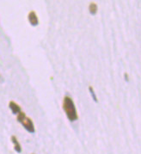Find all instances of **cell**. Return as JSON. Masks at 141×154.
I'll return each mask as SVG.
<instances>
[{
  "label": "cell",
  "mask_w": 141,
  "mask_h": 154,
  "mask_svg": "<svg viewBox=\"0 0 141 154\" xmlns=\"http://www.w3.org/2000/svg\"><path fill=\"white\" fill-rule=\"evenodd\" d=\"M16 120H17V122H19L20 123L24 126V128H25L29 133H35V129L34 122H33V121H32L29 117H28V116H26L25 113H23V112H22V111L19 112V113L17 114Z\"/></svg>",
  "instance_id": "cell-2"
},
{
  "label": "cell",
  "mask_w": 141,
  "mask_h": 154,
  "mask_svg": "<svg viewBox=\"0 0 141 154\" xmlns=\"http://www.w3.org/2000/svg\"><path fill=\"white\" fill-rule=\"evenodd\" d=\"M89 10L91 15H95L97 12V4L96 3H90L89 5Z\"/></svg>",
  "instance_id": "cell-6"
},
{
  "label": "cell",
  "mask_w": 141,
  "mask_h": 154,
  "mask_svg": "<svg viewBox=\"0 0 141 154\" xmlns=\"http://www.w3.org/2000/svg\"><path fill=\"white\" fill-rule=\"evenodd\" d=\"M28 18H29V21L30 23V24L32 26H37L39 24V19L37 17V15L35 11H30L29 13V16H28Z\"/></svg>",
  "instance_id": "cell-3"
},
{
  "label": "cell",
  "mask_w": 141,
  "mask_h": 154,
  "mask_svg": "<svg viewBox=\"0 0 141 154\" xmlns=\"http://www.w3.org/2000/svg\"><path fill=\"white\" fill-rule=\"evenodd\" d=\"M11 141H12V143L14 144L15 151H16V153H20L22 152V147H21V145H20V143L18 142V140H17V139H16V137L15 135L11 136Z\"/></svg>",
  "instance_id": "cell-5"
},
{
  "label": "cell",
  "mask_w": 141,
  "mask_h": 154,
  "mask_svg": "<svg viewBox=\"0 0 141 154\" xmlns=\"http://www.w3.org/2000/svg\"><path fill=\"white\" fill-rule=\"evenodd\" d=\"M9 107H10V109H11V111H12V113H13L14 115H17L19 112H21V107H20L17 103H16L15 102H13V101H10V102Z\"/></svg>",
  "instance_id": "cell-4"
},
{
  "label": "cell",
  "mask_w": 141,
  "mask_h": 154,
  "mask_svg": "<svg viewBox=\"0 0 141 154\" xmlns=\"http://www.w3.org/2000/svg\"><path fill=\"white\" fill-rule=\"evenodd\" d=\"M89 91H90V92L91 94L92 98L94 99V101H95L96 102H97V96H96V94H95V91H94V90H93V88H92L91 86L89 87Z\"/></svg>",
  "instance_id": "cell-7"
},
{
  "label": "cell",
  "mask_w": 141,
  "mask_h": 154,
  "mask_svg": "<svg viewBox=\"0 0 141 154\" xmlns=\"http://www.w3.org/2000/svg\"><path fill=\"white\" fill-rule=\"evenodd\" d=\"M63 109L70 122H74L78 119L77 112L74 104L73 100L70 96H66L63 99Z\"/></svg>",
  "instance_id": "cell-1"
},
{
  "label": "cell",
  "mask_w": 141,
  "mask_h": 154,
  "mask_svg": "<svg viewBox=\"0 0 141 154\" xmlns=\"http://www.w3.org/2000/svg\"><path fill=\"white\" fill-rule=\"evenodd\" d=\"M125 78H126V80H127V81L128 80V77H127V73H125Z\"/></svg>",
  "instance_id": "cell-8"
}]
</instances>
